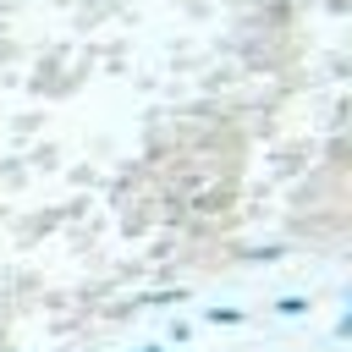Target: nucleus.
I'll list each match as a JSON object with an SVG mask.
<instances>
[{
  "label": "nucleus",
  "mask_w": 352,
  "mask_h": 352,
  "mask_svg": "<svg viewBox=\"0 0 352 352\" xmlns=\"http://www.w3.org/2000/svg\"><path fill=\"white\" fill-rule=\"evenodd\" d=\"M132 352H165V346H132Z\"/></svg>",
  "instance_id": "obj_3"
},
{
  "label": "nucleus",
  "mask_w": 352,
  "mask_h": 352,
  "mask_svg": "<svg viewBox=\"0 0 352 352\" xmlns=\"http://www.w3.org/2000/svg\"><path fill=\"white\" fill-rule=\"evenodd\" d=\"M204 319H209V324H242L248 314H242V308H220V302H214V308H204Z\"/></svg>",
  "instance_id": "obj_1"
},
{
  "label": "nucleus",
  "mask_w": 352,
  "mask_h": 352,
  "mask_svg": "<svg viewBox=\"0 0 352 352\" xmlns=\"http://www.w3.org/2000/svg\"><path fill=\"white\" fill-rule=\"evenodd\" d=\"M275 314H308V297H280Z\"/></svg>",
  "instance_id": "obj_2"
}]
</instances>
